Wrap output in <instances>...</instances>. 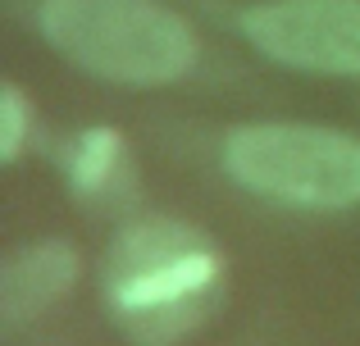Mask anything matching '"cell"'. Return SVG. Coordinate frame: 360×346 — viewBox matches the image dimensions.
Listing matches in <instances>:
<instances>
[{
	"label": "cell",
	"instance_id": "cell-7",
	"mask_svg": "<svg viewBox=\"0 0 360 346\" xmlns=\"http://www.w3.org/2000/svg\"><path fill=\"white\" fill-rule=\"evenodd\" d=\"M23 142H27V100L14 82L0 87V160L14 164L23 155Z\"/></svg>",
	"mask_w": 360,
	"mask_h": 346
},
{
	"label": "cell",
	"instance_id": "cell-6",
	"mask_svg": "<svg viewBox=\"0 0 360 346\" xmlns=\"http://www.w3.org/2000/svg\"><path fill=\"white\" fill-rule=\"evenodd\" d=\"M123 164V137L115 128H87L69 151V187L82 196H101L110 192Z\"/></svg>",
	"mask_w": 360,
	"mask_h": 346
},
{
	"label": "cell",
	"instance_id": "cell-1",
	"mask_svg": "<svg viewBox=\"0 0 360 346\" xmlns=\"http://www.w3.org/2000/svg\"><path fill=\"white\" fill-rule=\"evenodd\" d=\"M224 255L178 219L123 228L105 255V301L137 346H174L219 301Z\"/></svg>",
	"mask_w": 360,
	"mask_h": 346
},
{
	"label": "cell",
	"instance_id": "cell-4",
	"mask_svg": "<svg viewBox=\"0 0 360 346\" xmlns=\"http://www.w3.org/2000/svg\"><path fill=\"white\" fill-rule=\"evenodd\" d=\"M260 55L301 73H360V0H264L242 14Z\"/></svg>",
	"mask_w": 360,
	"mask_h": 346
},
{
	"label": "cell",
	"instance_id": "cell-5",
	"mask_svg": "<svg viewBox=\"0 0 360 346\" xmlns=\"http://www.w3.org/2000/svg\"><path fill=\"white\" fill-rule=\"evenodd\" d=\"M78 255L69 241H32L0 265V319L5 328H23L37 314L73 292Z\"/></svg>",
	"mask_w": 360,
	"mask_h": 346
},
{
	"label": "cell",
	"instance_id": "cell-2",
	"mask_svg": "<svg viewBox=\"0 0 360 346\" xmlns=\"http://www.w3.org/2000/svg\"><path fill=\"white\" fill-rule=\"evenodd\" d=\"M41 36L101 82L169 87L196 69V32L155 0H41Z\"/></svg>",
	"mask_w": 360,
	"mask_h": 346
},
{
	"label": "cell",
	"instance_id": "cell-3",
	"mask_svg": "<svg viewBox=\"0 0 360 346\" xmlns=\"http://www.w3.org/2000/svg\"><path fill=\"white\" fill-rule=\"evenodd\" d=\"M224 169L246 192L297 210L360 205V142L315 124H251L229 133Z\"/></svg>",
	"mask_w": 360,
	"mask_h": 346
}]
</instances>
